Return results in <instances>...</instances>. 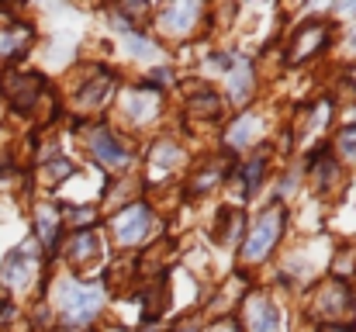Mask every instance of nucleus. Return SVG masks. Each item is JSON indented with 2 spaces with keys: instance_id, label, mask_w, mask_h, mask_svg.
I'll list each match as a JSON object with an SVG mask.
<instances>
[{
  "instance_id": "obj_4",
  "label": "nucleus",
  "mask_w": 356,
  "mask_h": 332,
  "mask_svg": "<svg viewBox=\"0 0 356 332\" xmlns=\"http://www.w3.org/2000/svg\"><path fill=\"white\" fill-rule=\"evenodd\" d=\"M166 118H170V97L145 80L121 84L111 101V111H108V121L128 139H135L138 145H145L152 135H159V125Z\"/></svg>"
},
{
  "instance_id": "obj_13",
  "label": "nucleus",
  "mask_w": 356,
  "mask_h": 332,
  "mask_svg": "<svg viewBox=\"0 0 356 332\" xmlns=\"http://www.w3.org/2000/svg\"><path fill=\"white\" fill-rule=\"evenodd\" d=\"M236 319L242 332H287V312L280 294H273L263 280H256L238 301Z\"/></svg>"
},
{
  "instance_id": "obj_9",
  "label": "nucleus",
  "mask_w": 356,
  "mask_h": 332,
  "mask_svg": "<svg viewBox=\"0 0 356 332\" xmlns=\"http://www.w3.org/2000/svg\"><path fill=\"white\" fill-rule=\"evenodd\" d=\"M49 277V263L38 249V242L28 235L24 242H17L14 249H7V256L0 260V291L10 301H35L45 287Z\"/></svg>"
},
{
  "instance_id": "obj_17",
  "label": "nucleus",
  "mask_w": 356,
  "mask_h": 332,
  "mask_svg": "<svg viewBox=\"0 0 356 332\" xmlns=\"http://www.w3.org/2000/svg\"><path fill=\"white\" fill-rule=\"evenodd\" d=\"M325 142H329L332 156L339 159V166L356 180V121H339Z\"/></svg>"
},
{
  "instance_id": "obj_12",
  "label": "nucleus",
  "mask_w": 356,
  "mask_h": 332,
  "mask_svg": "<svg viewBox=\"0 0 356 332\" xmlns=\"http://www.w3.org/2000/svg\"><path fill=\"white\" fill-rule=\"evenodd\" d=\"M301 319L308 326H332V322H353L356 312V287L332 280V277H318L301 298Z\"/></svg>"
},
{
  "instance_id": "obj_19",
  "label": "nucleus",
  "mask_w": 356,
  "mask_h": 332,
  "mask_svg": "<svg viewBox=\"0 0 356 332\" xmlns=\"http://www.w3.org/2000/svg\"><path fill=\"white\" fill-rule=\"evenodd\" d=\"M204 332H242V326L236 315H225V319H208Z\"/></svg>"
},
{
  "instance_id": "obj_8",
  "label": "nucleus",
  "mask_w": 356,
  "mask_h": 332,
  "mask_svg": "<svg viewBox=\"0 0 356 332\" xmlns=\"http://www.w3.org/2000/svg\"><path fill=\"white\" fill-rule=\"evenodd\" d=\"M194 156L191 145L177 135V132H159L142 145L138 156V177L145 184V194L166 191V187H180L184 173L191 170Z\"/></svg>"
},
{
  "instance_id": "obj_5",
  "label": "nucleus",
  "mask_w": 356,
  "mask_h": 332,
  "mask_svg": "<svg viewBox=\"0 0 356 332\" xmlns=\"http://www.w3.org/2000/svg\"><path fill=\"white\" fill-rule=\"evenodd\" d=\"M336 38H339V24L325 10H315L294 24H284L280 45H277L280 66L284 70H308L312 63L336 52Z\"/></svg>"
},
{
  "instance_id": "obj_3",
  "label": "nucleus",
  "mask_w": 356,
  "mask_h": 332,
  "mask_svg": "<svg viewBox=\"0 0 356 332\" xmlns=\"http://www.w3.org/2000/svg\"><path fill=\"white\" fill-rule=\"evenodd\" d=\"M291 208L280 201H266L256 208V215L245 221L242 242L236 249V270L256 277L263 267H273V260L280 256L287 235H291ZM259 280V277H256Z\"/></svg>"
},
{
  "instance_id": "obj_16",
  "label": "nucleus",
  "mask_w": 356,
  "mask_h": 332,
  "mask_svg": "<svg viewBox=\"0 0 356 332\" xmlns=\"http://www.w3.org/2000/svg\"><path fill=\"white\" fill-rule=\"evenodd\" d=\"M35 42H38V31H35L31 21L14 17V21L0 24V73L3 70H14L17 63H24L31 56Z\"/></svg>"
},
{
  "instance_id": "obj_6",
  "label": "nucleus",
  "mask_w": 356,
  "mask_h": 332,
  "mask_svg": "<svg viewBox=\"0 0 356 332\" xmlns=\"http://www.w3.org/2000/svg\"><path fill=\"white\" fill-rule=\"evenodd\" d=\"M104 239H108V249L111 256H131V253H142L145 246H152L156 239L166 235V225L159 208L149 201V198H138L131 205L118 208L115 215L104 219Z\"/></svg>"
},
{
  "instance_id": "obj_2",
  "label": "nucleus",
  "mask_w": 356,
  "mask_h": 332,
  "mask_svg": "<svg viewBox=\"0 0 356 332\" xmlns=\"http://www.w3.org/2000/svg\"><path fill=\"white\" fill-rule=\"evenodd\" d=\"M70 135L80 139V152H83L87 166L97 170L104 180L138 173L142 145H138L135 139H128L124 132H118L108 118H97V121H70Z\"/></svg>"
},
{
  "instance_id": "obj_18",
  "label": "nucleus",
  "mask_w": 356,
  "mask_h": 332,
  "mask_svg": "<svg viewBox=\"0 0 356 332\" xmlns=\"http://www.w3.org/2000/svg\"><path fill=\"white\" fill-rule=\"evenodd\" d=\"M197 256H201L204 263H215V249H211L208 242H204V246H197ZM180 260H184V270H191V277H194V280H197V274H201V284H208V280H204V274H211V284H215V270H211V267L197 270V267H194V253H180Z\"/></svg>"
},
{
  "instance_id": "obj_14",
  "label": "nucleus",
  "mask_w": 356,
  "mask_h": 332,
  "mask_svg": "<svg viewBox=\"0 0 356 332\" xmlns=\"http://www.w3.org/2000/svg\"><path fill=\"white\" fill-rule=\"evenodd\" d=\"M218 90H222V97H225V104H229L232 114L252 108V104H259V94H263V70H259L256 56L236 49L229 73L218 80Z\"/></svg>"
},
{
  "instance_id": "obj_15",
  "label": "nucleus",
  "mask_w": 356,
  "mask_h": 332,
  "mask_svg": "<svg viewBox=\"0 0 356 332\" xmlns=\"http://www.w3.org/2000/svg\"><path fill=\"white\" fill-rule=\"evenodd\" d=\"M31 239L38 242L45 263L52 267V263H56V253H59V246H63V239H66L63 205H59L56 198L38 194V198L31 201Z\"/></svg>"
},
{
  "instance_id": "obj_1",
  "label": "nucleus",
  "mask_w": 356,
  "mask_h": 332,
  "mask_svg": "<svg viewBox=\"0 0 356 332\" xmlns=\"http://www.w3.org/2000/svg\"><path fill=\"white\" fill-rule=\"evenodd\" d=\"M42 298L49 301L52 315H56V332H87L97 329V322L108 315L111 308V291L101 280H80L73 274H66L63 267H49Z\"/></svg>"
},
{
  "instance_id": "obj_7",
  "label": "nucleus",
  "mask_w": 356,
  "mask_h": 332,
  "mask_svg": "<svg viewBox=\"0 0 356 332\" xmlns=\"http://www.w3.org/2000/svg\"><path fill=\"white\" fill-rule=\"evenodd\" d=\"M208 7L197 0H173V3H156L149 17V38L166 52V49H187L208 38Z\"/></svg>"
},
{
  "instance_id": "obj_11",
  "label": "nucleus",
  "mask_w": 356,
  "mask_h": 332,
  "mask_svg": "<svg viewBox=\"0 0 356 332\" xmlns=\"http://www.w3.org/2000/svg\"><path fill=\"white\" fill-rule=\"evenodd\" d=\"M111 249L104 239V228H83V232H66L59 253H56V267H63L66 274L80 277V280H101L108 270Z\"/></svg>"
},
{
  "instance_id": "obj_10",
  "label": "nucleus",
  "mask_w": 356,
  "mask_h": 332,
  "mask_svg": "<svg viewBox=\"0 0 356 332\" xmlns=\"http://www.w3.org/2000/svg\"><path fill=\"white\" fill-rule=\"evenodd\" d=\"M273 139V114L263 104H252L245 111H236L225 118V125L218 128V152H225L229 159H242L263 145H270Z\"/></svg>"
}]
</instances>
